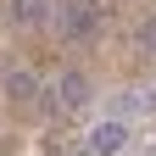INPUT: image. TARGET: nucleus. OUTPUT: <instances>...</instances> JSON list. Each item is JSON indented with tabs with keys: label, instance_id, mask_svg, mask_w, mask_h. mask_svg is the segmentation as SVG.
Wrapping results in <instances>:
<instances>
[{
	"label": "nucleus",
	"instance_id": "0eeeda50",
	"mask_svg": "<svg viewBox=\"0 0 156 156\" xmlns=\"http://www.w3.org/2000/svg\"><path fill=\"white\" fill-rule=\"evenodd\" d=\"M73 156H89V151H73Z\"/></svg>",
	"mask_w": 156,
	"mask_h": 156
},
{
	"label": "nucleus",
	"instance_id": "7ed1b4c3",
	"mask_svg": "<svg viewBox=\"0 0 156 156\" xmlns=\"http://www.w3.org/2000/svg\"><path fill=\"white\" fill-rule=\"evenodd\" d=\"M6 17H11L17 28H39L50 17V0H6Z\"/></svg>",
	"mask_w": 156,
	"mask_h": 156
},
{
	"label": "nucleus",
	"instance_id": "423d86ee",
	"mask_svg": "<svg viewBox=\"0 0 156 156\" xmlns=\"http://www.w3.org/2000/svg\"><path fill=\"white\" fill-rule=\"evenodd\" d=\"M140 45H145V50H156V17H151L145 28H140Z\"/></svg>",
	"mask_w": 156,
	"mask_h": 156
},
{
	"label": "nucleus",
	"instance_id": "39448f33",
	"mask_svg": "<svg viewBox=\"0 0 156 156\" xmlns=\"http://www.w3.org/2000/svg\"><path fill=\"white\" fill-rule=\"evenodd\" d=\"M89 28H95V11L89 6H73L67 11V34H89Z\"/></svg>",
	"mask_w": 156,
	"mask_h": 156
},
{
	"label": "nucleus",
	"instance_id": "20e7f679",
	"mask_svg": "<svg viewBox=\"0 0 156 156\" xmlns=\"http://www.w3.org/2000/svg\"><path fill=\"white\" fill-rule=\"evenodd\" d=\"M6 95H11V101H34V95H39V78L28 67H11L6 73Z\"/></svg>",
	"mask_w": 156,
	"mask_h": 156
},
{
	"label": "nucleus",
	"instance_id": "f03ea898",
	"mask_svg": "<svg viewBox=\"0 0 156 156\" xmlns=\"http://www.w3.org/2000/svg\"><path fill=\"white\" fill-rule=\"evenodd\" d=\"M50 95H56V101H62V112H78V106L89 101V78L78 73V67H67L62 78H56V89H50Z\"/></svg>",
	"mask_w": 156,
	"mask_h": 156
},
{
	"label": "nucleus",
	"instance_id": "f257e3e1",
	"mask_svg": "<svg viewBox=\"0 0 156 156\" xmlns=\"http://www.w3.org/2000/svg\"><path fill=\"white\" fill-rule=\"evenodd\" d=\"M123 145H128V128L123 123H95L89 128V156H123Z\"/></svg>",
	"mask_w": 156,
	"mask_h": 156
}]
</instances>
